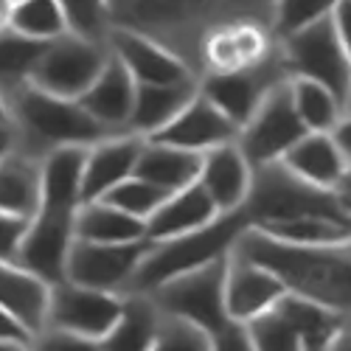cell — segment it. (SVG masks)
I'll list each match as a JSON object with an SVG mask.
<instances>
[{"label": "cell", "instance_id": "cell-1", "mask_svg": "<svg viewBox=\"0 0 351 351\" xmlns=\"http://www.w3.org/2000/svg\"><path fill=\"white\" fill-rule=\"evenodd\" d=\"M237 250L273 270L289 292L324 306L343 324H351V239L298 247L284 245L258 228H247L237 242Z\"/></svg>", "mask_w": 351, "mask_h": 351}, {"label": "cell", "instance_id": "cell-2", "mask_svg": "<svg viewBox=\"0 0 351 351\" xmlns=\"http://www.w3.org/2000/svg\"><path fill=\"white\" fill-rule=\"evenodd\" d=\"M12 107V127L17 138V149L34 158H45L56 149L73 146H93L110 132L73 99H60L34 84H23L6 96Z\"/></svg>", "mask_w": 351, "mask_h": 351}, {"label": "cell", "instance_id": "cell-3", "mask_svg": "<svg viewBox=\"0 0 351 351\" xmlns=\"http://www.w3.org/2000/svg\"><path fill=\"white\" fill-rule=\"evenodd\" d=\"M247 228H253V222L242 208L237 214H222L211 225L186 233V237L169 239V242H152L135 273L130 292L149 295V292H155L160 284L171 278L230 256Z\"/></svg>", "mask_w": 351, "mask_h": 351}, {"label": "cell", "instance_id": "cell-4", "mask_svg": "<svg viewBox=\"0 0 351 351\" xmlns=\"http://www.w3.org/2000/svg\"><path fill=\"white\" fill-rule=\"evenodd\" d=\"M346 211L348 208L337 191H326L301 180L281 160L253 169V186L245 202V214L250 217L253 228L309 217V214H346Z\"/></svg>", "mask_w": 351, "mask_h": 351}, {"label": "cell", "instance_id": "cell-5", "mask_svg": "<svg viewBox=\"0 0 351 351\" xmlns=\"http://www.w3.org/2000/svg\"><path fill=\"white\" fill-rule=\"evenodd\" d=\"M225 273L228 256L160 284L155 292H149V298L163 315L194 324L208 335H217L219 329L233 324L225 306Z\"/></svg>", "mask_w": 351, "mask_h": 351}, {"label": "cell", "instance_id": "cell-6", "mask_svg": "<svg viewBox=\"0 0 351 351\" xmlns=\"http://www.w3.org/2000/svg\"><path fill=\"white\" fill-rule=\"evenodd\" d=\"M287 73L295 79H309L329 87L343 104L351 96V60L340 43L335 20L326 17L315 25H306L304 32H295L278 40Z\"/></svg>", "mask_w": 351, "mask_h": 351}, {"label": "cell", "instance_id": "cell-7", "mask_svg": "<svg viewBox=\"0 0 351 351\" xmlns=\"http://www.w3.org/2000/svg\"><path fill=\"white\" fill-rule=\"evenodd\" d=\"M107 62H110L107 43L65 34L45 45L40 62L34 68L32 84L51 96L79 101L90 90V84L99 79Z\"/></svg>", "mask_w": 351, "mask_h": 351}, {"label": "cell", "instance_id": "cell-8", "mask_svg": "<svg viewBox=\"0 0 351 351\" xmlns=\"http://www.w3.org/2000/svg\"><path fill=\"white\" fill-rule=\"evenodd\" d=\"M309 130L298 119L295 104L289 96V79L276 84L261 101L253 119L239 130V149L250 160V166H267L284 160V155L295 146Z\"/></svg>", "mask_w": 351, "mask_h": 351}, {"label": "cell", "instance_id": "cell-9", "mask_svg": "<svg viewBox=\"0 0 351 351\" xmlns=\"http://www.w3.org/2000/svg\"><path fill=\"white\" fill-rule=\"evenodd\" d=\"M287 79H289V73H287V65H284V56H281V48L276 45L270 60H265L256 68L237 71V73H208V76H202L199 79V93L206 96L211 104H217V110L230 124H237L242 130L256 115L261 101L267 99V93Z\"/></svg>", "mask_w": 351, "mask_h": 351}, {"label": "cell", "instance_id": "cell-10", "mask_svg": "<svg viewBox=\"0 0 351 351\" xmlns=\"http://www.w3.org/2000/svg\"><path fill=\"white\" fill-rule=\"evenodd\" d=\"M124 309V295L119 292H104L82 284H53L51 306H48V326L62 329L90 340H104L110 329L119 324Z\"/></svg>", "mask_w": 351, "mask_h": 351}, {"label": "cell", "instance_id": "cell-11", "mask_svg": "<svg viewBox=\"0 0 351 351\" xmlns=\"http://www.w3.org/2000/svg\"><path fill=\"white\" fill-rule=\"evenodd\" d=\"M152 242H132V245H99L76 239L68 253L65 281L93 287L104 292L127 295L141 261Z\"/></svg>", "mask_w": 351, "mask_h": 351}, {"label": "cell", "instance_id": "cell-12", "mask_svg": "<svg viewBox=\"0 0 351 351\" xmlns=\"http://www.w3.org/2000/svg\"><path fill=\"white\" fill-rule=\"evenodd\" d=\"M76 214L79 208H53L40 206L34 219L28 222L25 239L20 247V265L45 278L48 284H62L68 253L76 242Z\"/></svg>", "mask_w": 351, "mask_h": 351}, {"label": "cell", "instance_id": "cell-13", "mask_svg": "<svg viewBox=\"0 0 351 351\" xmlns=\"http://www.w3.org/2000/svg\"><path fill=\"white\" fill-rule=\"evenodd\" d=\"M278 40L265 23H228L206 37L199 51V79L208 73H237L270 60Z\"/></svg>", "mask_w": 351, "mask_h": 351}, {"label": "cell", "instance_id": "cell-14", "mask_svg": "<svg viewBox=\"0 0 351 351\" xmlns=\"http://www.w3.org/2000/svg\"><path fill=\"white\" fill-rule=\"evenodd\" d=\"M287 292L289 289L273 270L256 265L233 247L225 273V306L233 324H253L261 315L276 309Z\"/></svg>", "mask_w": 351, "mask_h": 351}, {"label": "cell", "instance_id": "cell-15", "mask_svg": "<svg viewBox=\"0 0 351 351\" xmlns=\"http://www.w3.org/2000/svg\"><path fill=\"white\" fill-rule=\"evenodd\" d=\"M107 48L130 71L135 84H178L199 79L171 48L132 28H110Z\"/></svg>", "mask_w": 351, "mask_h": 351}, {"label": "cell", "instance_id": "cell-16", "mask_svg": "<svg viewBox=\"0 0 351 351\" xmlns=\"http://www.w3.org/2000/svg\"><path fill=\"white\" fill-rule=\"evenodd\" d=\"M146 141H158V143L174 146V149L206 155V152L217 149V146L237 143L239 141V127L230 124L217 110V104H211L202 93H197L160 132H155Z\"/></svg>", "mask_w": 351, "mask_h": 351}, {"label": "cell", "instance_id": "cell-17", "mask_svg": "<svg viewBox=\"0 0 351 351\" xmlns=\"http://www.w3.org/2000/svg\"><path fill=\"white\" fill-rule=\"evenodd\" d=\"M143 143H146V138H141L135 132H119V135H110V138L93 143L84 155L82 199L84 202L104 199L115 186L130 180L138 169Z\"/></svg>", "mask_w": 351, "mask_h": 351}, {"label": "cell", "instance_id": "cell-18", "mask_svg": "<svg viewBox=\"0 0 351 351\" xmlns=\"http://www.w3.org/2000/svg\"><path fill=\"white\" fill-rule=\"evenodd\" d=\"M214 199L219 214H237L245 208L253 186V166L239 149V143H225L202 155V169L197 180Z\"/></svg>", "mask_w": 351, "mask_h": 351}, {"label": "cell", "instance_id": "cell-19", "mask_svg": "<svg viewBox=\"0 0 351 351\" xmlns=\"http://www.w3.org/2000/svg\"><path fill=\"white\" fill-rule=\"evenodd\" d=\"M135 90H138V84L130 76V71L110 53V62L104 65L99 79L90 84V90L79 99V104L90 112L110 135H119V132H130Z\"/></svg>", "mask_w": 351, "mask_h": 351}, {"label": "cell", "instance_id": "cell-20", "mask_svg": "<svg viewBox=\"0 0 351 351\" xmlns=\"http://www.w3.org/2000/svg\"><path fill=\"white\" fill-rule=\"evenodd\" d=\"M51 289L53 284L23 267L20 261H0V309L12 312L32 335H40L48 326Z\"/></svg>", "mask_w": 351, "mask_h": 351}, {"label": "cell", "instance_id": "cell-21", "mask_svg": "<svg viewBox=\"0 0 351 351\" xmlns=\"http://www.w3.org/2000/svg\"><path fill=\"white\" fill-rule=\"evenodd\" d=\"M292 174H298L301 180L326 189V191H337L346 171L351 166V160L346 158V152L340 149V143L335 141L332 132H306L292 149L284 155L281 160Z\"/></svg>", "mask_w": 351, "mask_h": 351}, {"label": "cell", "instance_id": "cell-22", "mask_svg": "<svg viewBox=\"0 0 351 351\" xmlns=\"http://www.w3.org/2000/svg\"><path fill=\"white\" fill-rule=\"evenodd\" d=\"M222 214L217 211L214 199L206 194L199 183L169 194V199L158 208V214L146 222V239L149 242H169L194 233L199 228L211 225L214 219H219Z\"/></svg>", "mask_w": 351, "mask_h": 351}, {"label": "cell", "instance_id": "cell-23", "mask_svg": "<svg viewBox=\"0 0 351 351\" xmlns=\"http://www.w3.org/2000/svg\"><path fill=\"white\" fill-rule=\"evenodd\" d=\"M43 202V160L17 146L0 158V214L32 222Z\"/></svg>", "mask_w": 351, "mask_h": 351}, {"label": "cell", "instance_id": "cell-24", "mask_svg": "<svg viewBox=\"0 0 351 351\" xmlns=\"http://www.w3.org/2000/svg\"><path fill=\"white\" fill-rule=\"evenodd\" d=\"M199 93V79L178 84H138L135 107L130 119V132L141 138H152Z\"/></svg>", "mask_w": 351, "mask_h": 351}, {"label": "cell", "instance_id": "cell-25", "mask_svg": "<svg viewBox=\"0 0 351 351\" xmlns=\"http://www.w3.org/2000/svg\"><path fill=\"white\" fill-rule=\"evenodd\" d=\"M199 169H202V155L174 149V146L158 141H146L135 174L163 189L166 194H174L194 186L199 180Z\"/></svg>", "mask_w": 351, "mask_h": 351}, {"label": "cell", "instance_id": "cell-26", "mask_svg": "<svg viewBox=\"0 0 351 351\" xmlns=\"http://www.w3.org/2000/svg\"><path fill=\"white\" fill-rule=\"evenodd\" d=\"M163 324V312L149 295L127 292L119 324L101 340V351H152Z\"/></svg>", "mask_w": 351, "mask_h": 351}, {"label": "cell", "instance_id": "cell-27", "mask_svg": "<svg viewBox=\"0 0 351 351\" xmlns=\"http://www.w3.org/2000/svg\"><path fill=\"white\" fill-rule=\"evenodd\" d=\"M76 239L99 245H132L146 239V222L130 217L127 211L110 206L107 199L82 202L76 214Z\"/></svg>", "mask_w": 351, "mask_h": 351}, {"label": "cell", "instance_id": "cell-28", "mask_svg": "<svg viewBox=\"0 0 351 351\" xmlns=\"http://www.w3.org/2000/svg\"><path fill=\"white\" fill-rule=\"evenodd\" d=\"M261 233L298 247H317V245H335L351 239V214H309L295 217L273 225H261Z\"/></svg>", "mask_w": 351, "mask_h": 351}, {"label": "cell", "instance_id": "cell-29", "mask_svg": "<svg viewBox=\"0 0 351 351\" xmlns=\"http://www.w3.org/2000/svg\"><path fill=\"white\" fill-rule=\"evenodd\" d=\"M289 96L292 104H295L298 119L309 132H335V127L346 115L343 99L317 82L289 76Z\"/></svg>", "mask_w": 351, "mask_h": 351}, {"label": "cell", "instance_id": "cell-30", "mask_svg": "<svg viewBox=\"0 0 351 351\" xmlns=\"http://www.w3.org/2000/svg\"><path fill=\"white\" fill-rule=\"evenodd\" d=\"M48 43L28 40L12 28L0 32V90L6 96L14 93L17 87L32 84L34 68L40 62V56Z\"/></svg>", "mask_w": 351, "mask_h": 351}, {"label": "cell", "instance_id": "cell-31", "mask_svg": "<svg viewBox=\"0 0 351 351\" xmlns=\"http://www.w3.org/2000/svg\"><path fill=\"white\" fill-rule=\"evenodd\" d=\"M9 28L37 43H53L71 34L60 0H23V3L14 6Z\"/></svg>", "mask_w": 351, "mask_h": 351}, {"label": "cell", "instance_id": "cell-32", "mask_svg": "<svg viewBox=\"0 0 351 351\" xmlns=\"http://www.w3.org/2000/svg\"><path fill=\"white\" fill-rule=\"evenodd\" d=\"M340 0H276L273 3V34L284 40L306 25H315L335 14Z\"/></svg>", "mask_w": 351, "mask_h": 351}, {"label": "cell", "instance_id": "cell-33", "mask_svg": "<svg viewBox=\"0 0 351 351\" xmlns=\"http://www.w3.org/2000/svg\"><path fill=\"white\" fill-rule=\"evenodd\" d=\"M104 199L110 202V206L127 211L130 217H135L141 222H149L158 214V208L169 199V194L163 189L152 186L149 180H143V178H138V174H132L130 180H124L121 186H115Z\"/></svg>", "mask_w": 351, "mask_h": 351}, {"label": "cell", "instance_id": "cell-34", "mask_svg": "<svg viewBox=\"0 0 351 351\" xmlns=\"http://www.w3.org/2000/svg\"><path fill=\"white\" fill-rule=\"evenodd\" d=\"M256 351H306L304 335L289 324V317L276 309L261 315L258 320L247 324Z\"/></svg>", "mask_w": 351, "mask_h": 351}, {"label": "cell", "instance_id": "cell-35", "mask_svg": "<svg viewBox=\"0 0 351 351\" xmlns=\"http://www.w3.org/2000/svg\"><path fill=\"white\" fill-rule=\"evenodd\" d=\"M60 6L68 17L71 34L107 43V34L112 28L110 0H60Z\"/></svg>", "mask_w": 351, "mask_h": 351}, {"label": "cell", "instance_id": "cell-36", "mask_svg": "<svg viewBox=\"0 0 351 351\" xmlns=\"http://www.w3.org/2000/svg\"><path fill=\"white\" fill-rule=\"evenodd\" d=\"M152 351H211V335L194 324L163 315V324Z\"/></svg>", "mask_w": 351, "mask_h": 351}, {"label": "cell", "instance_id": "cell-37", "mask_svg": "<svg viewBox=\"0 0 351 351\" xmlns=\"http://www.w3.org/2000/svg\"><path fill=\"white\" fill-rule=\"evenodd\" d=\"M34 351H101V340H90L62 329H43L32 340Z\"/></svg>", "mask_w": 351, "mask_h": 351}, {"label": "cell", "instance_id": "cell-38", "mask_svg": "<svg viewBox=\"0 0 351 351\" xmlns=\"http://www.w3.org/2000/svg\"><path fill=\"white\" fill-rule=\"evenodd\" d=\"M28 230V219L0 214V261H17Z\"/></svg>", "mask_w": 351, "mask_h": 351}, {"label": "cell", "instance_id": "cell-39", "mask_svg": "<svg viewBox=\"0 0 351 351\" xmlns=\"http://www.w3.org/2000/svg\"><path fill=\"white\" fill-rule=\"evenodd\" d=\"M211 351H256V346L245 324H228L225 329L211 335Z\"/></svg>", "mask_w": 351, "mask_h": 351}, {"label": "cell", "instance_id": "cell-40", "mask_svg": "<svg viewBox=\"0 0 351 351\" xmlns=\"http://www.w3.org/2000/svg\"><path fill=\"white\" fill-rule=\"evenodd\" d=\"M0 340H20V343H32L34 335L28 332L25 324H20V320L6 312V309H0Z\"/></svg>", "mask_w": 351, "mask_h": 351}, {"label": "cell", "instance_id": "cell-41", "mask_svg": "<svg viewBox=\"0 0 351 351\" xmlns=\"http://www.w3.org/2000/svg\"><path fill=\"white\" fill-rule=\"evenodd\" d=\"M332 20H335V28H337V34H340V43H343L348 60H351V0H340L337 9H335V14H332Z\"/></svg>", "mask_w": 351, "mask_h": 351}, {"label": "cell", "instance_id": "cell-42", "mask_svg": "<svg viewBox=\"0 0 351 351\" xmlns=\"http://www.w3.org/2000/svg\"><path fill=\"white\" fill-rule=\"evenodd\" d=\"M332 135H335V141L340 143V149L346 152V158L351 160V112H346V115H343V121L335 127V132H332Z\"/></svg>", "mask_w": 351, "mask_h": 351}, {"label": "cell", "instance_id": "cell-43", "mask_svg": "<svg viewBox=\"0 0 351 351\" xmlns=\"http://www.w3.org/2000/svg\"><path fill=\"white\" fill-rule=\"evenodd\" d=\"M324 351H351V324H346Z\"/></svg>", "mask_w": 351, "mask_h": 351}, {"label": "cell", "instance_id": "cell-44", "mask_svg": "<svg viewBox=\"0 0 351 351\" xmlns=\"http://www.w3.org/2000/svg\"><path fill=\"white\" fill-rule=\"evenodd\" d=\"M17 146V138H14V127H6L0 130V158H6L12 149Z\"/></svg>", "mask_w": 351, "mask_h": 351}, {"label": "cell", "instance_id": "cell-45", "mask_svg": "<svg viewBox=\"0 0 351 351\" xmlns=\"http://www.w3.org/2000/svg\"><path fill=\"white\" fill-rule=\"evenodd\" d=\"M12 14H14L12 0H0V32H6V28L12 25Z\"/></svg>", "mask_w": 351, "mask_h": 351}, {"label": "cell", "instance_id": "cell-46", "mask_svg": "<svg viewBox=\"0 0 351 351\" xmlns=\"http://www.w3.org/2000/svg\"><path fill=\"white\" fill-rule=\"evenodd\" d=\"M6 127H12V107H9L6 93L0 90V130H6Z\"/></svg>", "mask_w": 351, "mask_h": 351}, {"label": "cell", "instance_id": "cell-47", "mask_svg": "<svg viewBox=\"0 0 351 351\" xmlns=\"http://www.w3.org/2000/svg\"><path fill=\"white\" fill-rule=\"evenodd\" d=\"M0 351H34L32 343H20V340H0Z\"/></svg>", "mask_w": 351, "mask_h": 351}, {"label": "cell", "instance_id": "cell-48", "mask_svg": "<svg viewBox=\"0 0 351 351\" xmlns=\"http://www.w3.org/2000/svg\"><path fill=\"white\" fill-rule=\"evenodd\" d=\"M337 194H340L346 202H351V166H348V171H346V178H343V183H340Z\"/></svg>", "mask_w": 351, "mask_h": 351}, {"label": "cell", "instance_id": "cell-49", "mask_svg": "<svg viewBox=\"0 0 351 351\" xmlns=\"http://www.w3.org/2000/svg\"><path fill=\"white\" fill-rule=\"evenodd\" d=\"M346 112H351V96H348V101H346Z\"/></svg>", "mask_w": 351, "mask_h": 351}, {"label": "cell", "instance_id": "cell-50", "mask_svg": "<svg viewBox=\"0 0 351 351\" xmlns=\"http://www.w3.org/2000/svg\"><path fill=\"white\" fill-rule=\"evenodd\" d=\"M346 202V199H343ZM346 208H348V214H351V202H346Z\"/></svg>", "mask_w": 351, "mask_h": 351}, {"label": "cell", "instance_id": "cell-51", "mask_svg": "<svg viewBox=\"0 0 351 351\" xmlns=\"http://www.w3.org/2000/svg\"><path fill=\"white\" fill-rule=\"evenodd\" d=\"M12 3H14V6H17V3H23V0H12Z\"/></svg>", "mask_w": 351, "mask_h": 351}]
</instances>
